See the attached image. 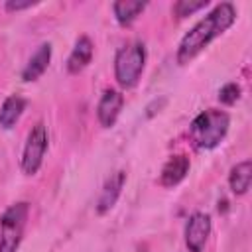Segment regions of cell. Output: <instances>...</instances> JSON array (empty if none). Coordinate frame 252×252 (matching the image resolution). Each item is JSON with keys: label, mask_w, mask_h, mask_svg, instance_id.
I'll return each instance as SVG.
<instances>
[{"label": "cell", "mask_w": 252, "mask_h": 252, "mask_svg": "<svg viewBox=\"0 0 252 252\" xmlns=\"http://www.w3.org/2000/svg\"><path fill=\"white\" fill-rule=\"evenodd\" d=\"M228 126H230V116L224 110L207 108L191 122L189 136L197 150H213L224 140Z\"/></svg>", "instance_id": "cell-2"}, {"label": "cell", "mask_w": 252, "mask_h": 252, "mask_svg": "<svg viewBox=\"0 0 252 252\" xmlns=\"http://www.w3.org/2000/svg\"><path fill=\"white\" fill-rule=\"evenodd\" d=\"M189 167H191V161H189V158L185 154L171 156L161 167L159 185L161 187H175L177 183H181L185 179V175L189 173Z\"/></svg>", "instance_id": "cell-8"}, {"label": "cell", "mask_w": 252, "mask_h": 252, "mask_svg": "<svg viewBox=\"0 0 252 252\" xmlns=\"http://www.w3.org/2000/svg\"><path fill=\"white\" fill-rule=\"evenodd\" d=\"M236 20V8L230 2L217 4L205 18H201L179 41L177 47V63L187 65L193 61L213 39L222 35Z\"/></svg>", "instance_id": "cell-1"}, {"label": "cell", "mask_w": 252, "mask_h": 252, "mask_svg": "<svg viewBox=\"0 0 252 252\" xmlns=\"http://www.w3.org/2000/svg\"><path fill=\"white\" fill-rule=\"evenodd\" d=\"M93 59V41L87 35H81L75 41V47L67 59V71L69 73H81Z\"/></svg>", "instance_id": "cell-11"}, {"label": "cell", "mask_w": 252, "mask_h": 252, "mask_svg": "<svg viewBox=\"0 0 252 252\" xmlns=\"http://www.w3.org/2000/svg\"><path fill=\"white\" fill-rule=\"evenodd\" d=\"M30 205L26 201L10 205L0 217V252H18L28 222Z\"/></svg>", "instance_id": "cell-4"}, {"label": "cell", "mask_w": 252, "mask_h": 252, "mask_svg": "<svg viewBox=\"0 0 252 252\" xmlns=\"http://www.w3.org/2000/svg\"><path fill=\"white\" fill-rule=\"evenodd\" d=\"M144 10H146V2L142 0H118L112 4L114 18L120 26H130Z\"/></svg>", "instance_id": "cell-14"}, {"label": "cell", "mask_w": 252, "mask_h": 252, "mask_svg": "<svg viewBox=\"0 0 252 252\" xmlns=\"http://www.w3.org/2000/svg\"><path fill=\"white\" fill-rule=\"evenodd\" d=\"M49 61H51V43H41L35 49V53L28 59V63H26V67L22 71V79L26 83L37 81L45 73V69L49 67Z\"/></svg>", "instance_id": "cell-10"}, {"label": "cell", "mask_w": 252, "mask_h": 252, "mask_svg": "<svg viewBox=\"0 0 252 252\" xmlns=\"http://www.w3.org/2000/svg\"><path fill=\"white\" fill-rule=\"evenodd\" d=\"M250 183H252V161L250 159H244V161L236 163L230 169V173H228V185H230V191L234 195H244L250 189Z\"/></svg>", "instance_id": "cell-13"}, {"label": "cell", "mask_w": 252, "mask_h": 252, "mask_svg": "<svg viewBox=\"0 0 252 252\" xmlns=\"http://www.w3.org/2000/svg\"><path fill=\"white\" fill-rule=\"evenodd\" d=\"M211 234V217L207 213H193L185 222V244L189 252H203Z\"/></svg>", "instance_id": "cell-6"}, {"label": "cell", "mask_w": 252, "mask_h": 252, "mask_svg": "<svg viewBox=\"0 0 252 252\" xmlns=\"http://www.w3.org/2000/svg\"><path fill=\"white\" fill-rule=\"evenodd\" d=\"M124 106V96L116 89H106L96 104V118L102 128H112Z\"/></svg>", "instance_id": "cell-7"}, {"label": "cell", "mask_w": 252, "mask_h": 252, "mask_svg": "<svg viewBox=\"0 0 252 252\" xmlns=\"http://www.w3.org/2000/svg\"><path fill=\"white\" fill-rule=\"evenodd\" d=\"M24 110H26V98L20 94H10L2 102V108H0V126L4 130L14 128Z\"/></svg>", "instance_id": "cell-12"}, {"label": "cell", "mask_w": 252, "mask_h": 252, "mask_svg": "<svg viewBox=\"0 0 252 252\" xmlns=\"http://www.w3.org/2000/svg\"><path fill=\"white\" fill-rule=\"evenodd\" d=\"M146 65V45L142 41L126 43L116 51L114 57V79L120 87L132 89L142 77Z\"/></svg>", "instance_id": "cell-3"}, {"label": "cell", "mask_w": 252, "mask_h": 252, "mask_svg": "<svg viewBox=\"0 0 252 252\" xmlns=\"http://www.w3.org/2000/svg\"><path fill=\"white\" fill-rule=\"evenodd\" d=\"M35 2H6L4 8L8 12H18V10H26V8H32Z\"/></svg>", "instance_id": "cell-17"}, {"label": "cell", "mask_w": 252, "mask_h": 252, "mask_svg": "<svg viewBox=\"0 0 252 252\" xmlns=\"http://www.w3.org/2000/svg\"><path fill=\"white\" fill-rule=\"evenodd\" d=\"M124 183H126V171H122V169L114 171L106 179V183H104V187L100 191V197L96 201V213L98 215H104V213H108L114 207V203L118 201V197L122 193Z\"/></svg>", "instance_id": "cell-9"}, {"label": "cell", "mask_w": 252, "mask_h": 252, "mask_svg": "<svg viewBox=\"0 0 252 252\" xmlns=\"http://www.w3.org/2000/svg\"><path fill=\"white\" fill-rule=\"evenodd\" d=\"M209 6V0H177L173 4V14L177 18H185V16H191L203 8Z\"/></svg>", "instance_id": "cell-15"}, {"label": "cell", "mask_w": 252, "mask_h": 252, "mask_svg": "<svg viewBox=\"0 0 252 252\" xmlns=\"http://www.w3.org/2000/svg\"><path fill=\"white\" fill-rule=\"evenodd\" d=\"M47 128L45 124L39 120L32 126V130L28 132L26 144H24V154H22V171L26 175H35L43 163L45 152H47Z\"/></svg>", "instance_id": "cell-5"}, {"label": "cell", "mask_w": 252, "mask_h": 252, "mask_svg": "<svg viewBox=\"0 0 252 252\" xmlns=\"http://www.w3.org/2000/svg\"><path fill=\"white\" fill-rule=\"evenodd\" d=\"M238 98H240V85H236V83H226L224 87H220V91H219V100H220L222 104L230 106V104H234Z\"/></svg>", "instance_id": "cell-16"}]
</instances>
